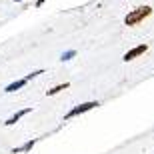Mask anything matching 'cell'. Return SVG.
<instances>
[{"label":"cell","mask_w":154,"mask_h":154,"mask_svg":"<svg viewBox=\"0 0 154 154\" xmlns=\"http://www.w3.org/2000/svg\"><path fill=\"white\" fill-rule=\"evenodd\" d=\"M150 14H152V8L150 6H138V8H134L132 12H128L124 16V24L126 26H136V24L142 22L144 18H148Z\"/></svg>","instance_id":"cell-1"},{"label":"cell","mask_w":154,"mask_h":154,"mask_svg":"<svg viewBox=\"0 0 154 154\" xmlns=\"http://www.w3.org/2000/svg\"><path fill=\"white\" fill-rule=\"evenodd\" d=\"M96 106H100V104H98V102H84V104H80V106H74L68 114L64 116V120H70V118H74V116H78V114H84V112L96 108Z\"/></svg>","instance_id":"cell-2"},{"label":"cell","mask_w":154,"mask_h":154,"mask_svg":"<svg viewBox=\"0 0 154 154\" xmlns=\"http://www.w3.org/2000/svg\"><path fill=\"white\" fill-rule=\"evenodd\" d=\"M146 50H148V46H146V44H140V46H136V48H132V50H128V52H126V54H124L122 58H124L126 62H128V60H134V58H138L140 54H144Z\"/></svg>","instance_id":"cell-3"},{"label":"cell","mask_w":154,"mask_h":154,"mask_svg":"<svg viewBox=\"0 0 154 154\" xmlns=\"http://www.w3.org/2000/svg\"><path fill=\"white\" fill-rule=\"evenodd\" d=\"M28 112H30V108H24V110H20V112H16V114H14V116H10V118L6 120L4 124H6V126H12V124H16L18 120L22 118V116H26V114H28Z\"/></svg>","instance_id":"cell-4"},{"label":"cell","mask_w":154,"mask_h":154,"mask_svg":"<svg viewBox=\"0 0 154 154\" xmlns=\"http://www.w3.org/2000/svg\"><path fill=\"white\" fill-rule=\"evenodd\" d=\"M36 144V138H32V140H28L26 144H22V146H18V148L12 150V154H20V152H28V150H32V146Z\"/></svg>","instance_id":"cell-5"},{"label":"cell","mask_w":154,"mask_h":154,"mask_svg":"<svg viewBox=\"0 0 154 154\" xmlns=\"http://www.w3.org/2000/svg\"><path fill=\"white\" fill-rule=\"evenodd\" d=\"M26 82H28L26 78H20V80H16V82H12V84H8V86H6V92H16L18 88H22V86L26 84Z\"/></svg>","instance_id":"cell-6"},{"label":"cell","mask_w":154,"mask_h":154,"mask_svg":"<svg viewBox=\"0 0 154 154\" xmlns=\"http://www.w3.org/2000/svg\"><path fill=\"white\" fill-rule=\"evenodd\" d=\"M66 88H68V82H64V84H58V86H54V88H50V90H48V96H54V94H58V92L66 90Z\"/></svg>","instance_id":"cell-7"},{"label":"cell","mask_w":154,"mask_h":154,"mask_svg":"<svg viewBox=\"0 0 154 154\" xmlns=\"http://www.w3.org/2000/svg\"><path fill=\"white\" fill-rule=\"evenodd\" d=\"M74 56H76V50H68V52H64V54H62V60H72Z\"/></svg>","instance_id":"cell-8"},{"label":"cell","mask_w":154,"mask_h":154,"mask_svg":"<svg viewBox=\"0 0 154 154\" xmlns=\"http://www.w3.org/2000/svg\"><path fill=\"white\" fill-rule=\"evenodd\" d=\"M38 74H44V70H34V72H30V74H26V80H32V78H36Z\"/></svg>","instance_id":"cell-9"},{"label":"cell","mask_w":154,"mask_h":154,"mask_svg":"<svg viewBox=\"0 0 154 154\" xmlns=\"http://www.w3.org/2000/svg\"><path fill=\"white\" fill-rule=\"evenodd\" d=\"M44 2H46V0H36V8H40V6L44 4Z\"/></svg>","instance_id":"cell-10"},{"label":"cell","mask_w":154,"mask_h":154,"mask_svg":"<svg viewBox=\"0 0 154 154\" xmlns=\"http://www.w3.org/2000/svg\"><path fill=\"white\" fill-rule=\"evenodd\" d=\"M14 2H24V0H14Z\"/></svg>","instance_id":"cell-11"}]
</instances>
